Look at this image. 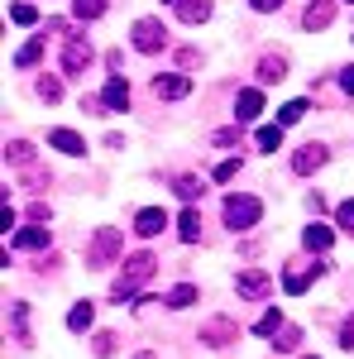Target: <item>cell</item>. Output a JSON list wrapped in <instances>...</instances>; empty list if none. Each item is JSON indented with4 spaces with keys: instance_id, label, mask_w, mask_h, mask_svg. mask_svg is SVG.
I'll use <instances>...</instances> for the list:
<instances>
[{
    "instance_id": "34",
    "label": "cell",
    "mask_w": 354,
    "mask_h": 359,
    "mask_svg": "<svg viewBox=\"0 0 354 359\" xmlns=\"http://www.w3.org/2000/svg\"><path fill=\"white\" fill-rule=\"evenodd\" d=\"M235 172H240V158H225V163H216V172H211V177H216V182H230Z\"/></svg>"
},
{
    "instance_id": "26",
    "label": "cell",
    "mask_w": 354,
    "mask_h": 359,
    "mask_svg": "<svg viewBox=\"0 0 354 359\" xmlns=\"http://www.w3.org/2000/svg\"><path fill=\"white\" fill-rule=\"evenodd\" d=\"M39 57H43V39H29L25 48H20V53H15V62H20V67H34V62H39Z\"/></svg>"
},
{
    "instance_id": "28",
    "label": "cell",
    "mask_w": 354,
    "mask_h": 359,
    "mask_svg": "<svg viewBox=\"0 0 354 359\" xmlns=\"http://www.w3.org/2000/svg\"><path fill=\"white\" fill-rule=\"evenodd\" d=\"M191 302H196V287H191V283H177V287L168 292V306H191Z\"/></svg>"
},
{
    "instance_id": "33",
    "label": "cell",
    "mask_w": 354,
    "mask_h": 359,
    "mask_svg": "<svg viewBox=\"0 0 354 359\" xmlns=\"http://www.w3.org/2000/svg\"><path fill=\"white\" fill-rule=\"evenodd\" d=\"M10 20H15V25H39V10H34V5H15Z\"/></svg>"
},
{
    "instance_id": "2",
    "label": "cell",
    "mask_w": 354,
    "mask_h": 359,
    "mask_svg": "<svg viewBox=\"0 0 354 359\" xmlns=\"http://www.w3.org/2000/svg\"><path fill=\"white\" fill-rule=\"evenodd\" d=\"M120 249H125V235L120 230H96V240L86 249V269H106L120 259Z\"/></svg>"
},
{
    "instance_id": "41",
    "label": "cell",
    "mask_w": 354,
    "mask_h": 359,
    "mask_svg": "<svg viewBox=\"0 0 354 359\" xmlns=\"http://www.w3.org/2000/svg\"><path fill=\"white\" fill-rule=\"evenodd\" d=\"M139 359H154V355H139Z\"/></svg>"
},
{
    "instance_id": "5",
    "label": "cell",
    "mask_w": 354,
    "mask_h": 359,
    "mask_svg": "<svg viewBox=\"0 0 354 359\" xmlns=\"http://www.w3.org/2000/svg\"><path fill=\"white\" fill-rule=\"evenodd\" d=\"M91 39H67V48H62V72L67 77H77V72H86L91 67Z\"/></svg>"
},
{
    "instance_id": "42",
    "label": "cell",
    "mask_w": 354,
    "mask_h": 359,
    "mask_svg": "<svg viewBox=\"0 0 354 359\" xmlns=\"http://www.w3.org/2000/svg\"><path fill=\"white\" fill-rule=\"evenodd\" d=\"M306 359H316V355H306Z\"/></svg>"
},
{
    "instance_id": "1",
    "label": "cell",
    "mask_w": 354,
    "mask_h": 359,
    "mask_svg": "<svg viewBox=\"0 0 354 359\" xmlns=\"http://www.w3.org/2000/svg\"><path fill=\"white\" fill-rule=\"evenodd\" d=\"M154 269H158L154 254H130V259H125V273L115 278V287H110V297H115V302H130V297L139 292V283H149Z\"/></svg>"
},
{
    "instance_id": "32",
    "label": "cell",
    "mask_w": 354,
    "mask_h": 359,
    "mask_svg": "<svg viewBox=\"0 0 354 359\" xmlns=\"http://www.w3.org/2000/svg\"><path fill=\"white\" fill-rule=\"evenodd\" d=\"M39 96H43V101H62V82H57V77H43V82H39Z\"/></svg>"
},
{
    "instance_id": "40",
    "label": "cell",
    "mask_w": 354,
    "mask_h": 359,
    "mask_svg": "<svg viewBox=\"0 0 354 359\" xmlns=\"http://www.w3.org/2000/svg\"><path fill=\"white\" fill-rule=\"evenodd\" d=\"M340 86H345V91L354 96V67H345V72H340Z\"/></svg>"
},
{
    "instance_id": "15",
    "label": "cell",
    "mask_w": 354,
    "mask_h": 359,
    "mask_svg": "<svg viewBox=\"0 0 354 359\" xmlns=\"http://www.w3.org/2000/svg\"><path fill=\"white\" fill-rule=\"evenodd\" d=\"M177 20L182 25H206L211 20V0H177Z\"/></svg>"
},
{
    "instance_id": "24",
    "label": "cell",
    "mask_w": 354,
    "mask_h": 359,
    "mask_svg": "<svg viewBox=\"0 0 354 359\" xmlns=\"http://www.w3.org/2000/svg\"><path fill=\"white\" fill-rule=\"evenodd\" d=\"M278 331H282V311H278V306H268V311L254 321V335H278Z\"/></svg>"
},
{
    "instance_id": "20",
    "label": "cell",
    "mask_w": 354,
    "mask_h": 359,
    "mask_svg": "<svg viewBox=\"0 0 354 359\" xmlns=\"http://www.w3.org/2000/svg\"><path fill=\"white\" fill-rule=\"evenodd\" d=\"M5 163H15V168H29V163H34V144H25V139H15V144H5Z\"/></svg>"
},
{
    "instance_id": "11",
    "label": "cell",
    "mask_w": 354,
    "mask_h": 359,
    "mask_svg": "<svg viewBox=\"0 0 354 359\" xmlns=\"http://www.w3.org/2000/svg\"><path fill=\"white\" fill-rule=\"evenodd\" d=\"M259 111H264V91H259V86H245V91L235 96V120L245 125V120H254Z\"/></svg>"
},
{
    "instance_id": "12",
    "label": "cell",
    "mask_w": 354,
    "mask_h": 359,
    "mask_svg": "<svg viewBox=\"0 0 354 359\" xmlns=\"http://www.w3.org/2000/svg\"><path fill=\"white\" fill-rule=\"evenodd\" d=\"M48 144H53L57 154H72V158L86 154V139L77 135V130H48Z\"/></svg>"
},
{
    "instance_id": "17",
    "label": "cell",
    "mask_w": 354,
    "mask_h": 359,
    "mask_svg": "<svg viewBox=\"0 0 354 359\" xmlns=\"http://www.w3.org/2000/svg\"><path fill=\"white\" fill-rule=\"evenodd\" d=\"M316 273H326V264H316V269H292V273L282 278V287L297 297V292H306V287H311V278H316Z\"/></svg>"
},
{
    "instance_id": "35",
    "label": "cell",
    "mask_w": 354,
    "mask_h": 359,
    "mask_svg": "<svg viewBox=\"0 0 354 359\" xmlns=\"http://www.w3.org/2000/svg\"><path fill=\"white\" fill-rule=\"evenodd\" d=\"M335 221H340V230H354V201H345V206L335 211Z\"/></svg>"
},
{
    "instance_id": "10",
    "label": "cell",
    "mask_w": 354,
    "mask_h": 359,
    "mask_svg": "<svg viewBox=\"0 0 354 359\" xmlns=\"http://www.w3.org/2000/svg\"><path fill=\"white\" fill-rule=\"evenodd\" d=\"M321 163H326V144H301L297 154H292V172H301V177L316 172Z\"/></svg>"
},
{
    "instance_id": "19",
    "label": "cell",
    "mask_w": 354,
    "mask_h": 359,
    "mask_svg": "<svg viewBox=\"0 0 354 359\" xmlns=\"http://www.w3.org/2000/svg\"><path fill=\"white\" fill-rule=\"evenodd\" d=\"M282 77H287V57L278 53V57H264V62H259V82H282Z\"/></svg>"
},
{
    "instance_id": "21",
    "label": "cell",
    "mask_w": 354,
    "mask_h": 359,
    "mask_svg": "<svg viewBox=\"0 0 354 359\" xmlns=\"http://www.w3.org/2000/svg\"><path fill=\"white\" fill-rule=\"evenodd\" d=\"M91 321H96V306L91 302H77L72 311H67V331H86Z\"/></svg>"
},
{
    "instance_id": "14",
    "label": "cell",
    "mask_w": 354,
    "mask_h": 359,
    "mask_svg": "<svg viewBox=\"0 0 354 359\" xmlns=\"http://www.w3.org/2000/svg\"><path fill=\"white\" fill-rule=\"evenodd\" d=\"M330 240H335V230H326L321 221H311L306 230H301V245L311 249V254H326V249H330Z\"/></svg>"
},
{
    "instance_id": "31",
    "label": "cell",
    "mask_w": 354,
    "mask_h": 359,
    "mask_svg": "<svg viewBox=\"0 0 354 359\" xmlns=\"http://www.w3.org/2000/svg\"><path fill=\"white\" fill-rule=\"evenodd\" d=\"M91 350H96L101 359H110V355H115V335H110V331H101L96 340H91Z\"/></svg>"
},
{
    "instance_id": "8",
    "label": "cell",
    "mask_w": 354,
    "mask_h": 359,
    "mask_svg": "<svg viewBox=\"0 0 354 359\" xmlns=\"http://www.w3.org/2000/svg\"><path fill=\"white\" fill-rule=\"evenodd\" d=\"M191 91V77H182V72H163V77H154V96L158 101H182Z\"/></svg>"
},
{
    "instance_id": "37",
    "label": "cell",
    "mask_w": 354,
    "mask_h": 359,
    "mask_svg": "<svg viewBox=\"0 0 354 359\" xmlns=\"http://www.w3.org/2000/svg\"><path fill=\"white\" fill-rule=\"evenodd\" d=\"M216 144H220V149H230V144H240V130H216Z\"/></svg>"
},
{
    "instance_id": "4",
    "label": "cell",
    "mask_w": 354,
    "mask_h": 359,
    "mask_svg": "<svg viewBox=\"0 0 354 359\" xmlns=\"http://www.w3.org/2000/svg\"><path fill=\"white\" fill-rule=\"evenodd\" d=\"M130 39H135L139 53H158V48H168V29H163V20H139V25L130 29Z\"/></svg>"
},
{
    "instance_id": "25",
    "label": "cell",
    "mask_w": 354,
    "mask_h": 359,
    "mask_svg": "<svg viewBox=\"0 0 354 359\" xmlns=\"http://www.w3.org/2000/svg\"><path fill=\"white\" fill-rule=\"evenodd\" d=\"M72 15L77 20H101L106 15V0H72Z\"/></svg>"
},
{
    "instance_id": "27",
    "label": "cell",
    "mask_w": 354,
    "mask_h": 359,
    "mask_svg": "<svg viewBox=\"0 0 354 359\" xmlns=\"http://www.w3.org/2000/svg\"><path fill=\"white\" fill-rule=\"evenodd\" d=\"M172 187H177V196H182V201H196V196H201V182H196V177H187V172H182V177H172Z\"/></svg>"
},
{
    "instance_id": "6",
    "label": "cell",
    "mask_w": 354,
    "mask_h": 359,
    "mask_svg": "<svg viewBox=\"0 0 354 359\" xmlns=\"http://www.w3.org/2000/svg\"><path fill=\"white\" fill-rule=\"evenodd\" d=\"M235 287H240V297H249V302H259V297H268L273 278L264 273V269H245V273L235 278Z\"/></svg>"
},
{
    "instance_id": "30",
    "label": "cell",
    "mask_w": 354,
    "mask_h": 359,
    "mask_svg": "<svg viewBox=\"0 0 354 359\" xmlns=\"http://www.w3.org/2000/svg\"><path fill=\"white\" fill-rule=\"evenodd\" d=\"M297 345H301L297 326H282V331H278V350H297Z\"/></svg>"
},
{
    "instance_id": "43",
    "label": "cell",
    "mask_w": 354,
    "mask_h": 359,
    "mask_svg": "<svg viewBox=\"0 0 354 359\" xmlns=\"http://www.w3.org/2000/svg\"><path fill=\"white\" fill-rule=\"evenodd\" d=\"M350 5H354V0H350Z\"/></svg>"
},
{
    "instance_id": "7",
    "label": "cell",
    "mask_w": 354,
    "mask_h": 359,
    "mask_svg": "<svg viewBox=\"0 0 354 359\" xmlns=\"http://www.w3.org/2000/svg\"><path fill=\"white\" fill-rule=\"evenodd\" d=\"M235 340H240V326L225 321V316H211V321L201 326V345H235Z\"/></svg>"
},
{
    "instance_id": "3",
    "label": "cell",
    "mask_w": 354,
    "mask_h": 359,
    "mask_svg": "<svg viewBox=\"0 0 354 359\" xmlns=\"http://www.w3.org/2000/svg\"><path fill=\"white\" fill-rule=\"evenodd\" d=\"M259 216H264L259 196H230L225 201V225L230 230H249V225H259Z\"/></svg>"
},
{
    "instance_id": "18",
    "label": "cell",
    "mask_w": 354,
    "mask_h": 359,
    "mask_svg": "<svg viewBox=\"0 0 354 359\" xmlns=\"http://www.w3.org/2000/svg\"><path fill=\"white\" fill-rule=\"evenodd\" d=\"M15 245L20 249H48V230L43 225H25V230H15Z\"/></svg>"
},
{
    "instance_id": "13",
    "label": "cell",
    "mask_w": 354,
    "mask_h": 359,
    "mask_svg": "<svg viewBox=\"0 0 354 359\" xmlns=\"http://www.w3.org/2000/svg\"><path fill=\"white\" fill-rule=\"evenodd\" d=\"M101 101H106L110 111H130V82H125V77H110L106 91H101Z\"/></svg>"
},
{
    "instance_id": "16",
    "label": "cell",
    "mask_w": 354,
    "mask_h": 359,
    "mask_svg": "<svg viewBox=\"0 0 354 359\" xmlns=\"http://www.w3.org/2000/svg\"><path fill=\"white\" fill-rule=\"evenodd\" d=\"M330 20H335V5H330V0H311L306 15H301V25H306V29H326Z\"/></svg>"
},
{
    "instance_id": "36",
    "label": "cell",
    "mask_w": 354,
    "mask_h": 359,
    "mask_svg": "<svg viewBox=\"0 0 354 359\" xmlns=\"http://www.w3.org/2000/svg\"><path fill=\"white\" fill-rule=\"evenodd\" d=\"M15 331H20V340H29V311L25 306H15Z\"/></svg>"
},
{
    "instance_id": "39",
    "label": "cell",
    "mask_w": 354,
    "mask_h": 359,
    "mask_svg": "<svg viewBox=\"0 0 354 359\" xmlns=\"http://www.w3.org/2000/svg\"><path fill=\"white\" fill-rule=\"evenodd\" d=\"M249 5H254V10H264V15H268V10H282V0H249Z\"/></svg>"
},
{
    "instance_id": "23",
    "label": "cell",
    "mask_w": 354,
    "mask_h": 359,
    "mask_svg": "<svg viewBox=\"0 0 354 359\" xmlns=\"http://www.w3.org/2000/svg\"><path fill=\"white\" fill-rule=\"evenodd\" d=\"M177 235H182L187 245H191V240H201V216H196L191 206H187V211H182V216H177Z\"/></svg>"
},
{
    "instance_id": "22",
    "label": "cell",
    "mask_w": 354,
    "mask_h": 359,
    "mask_svg": "<svg viewBox=\"0 0 354 359\" xmlns=\"http://www.w3.org/2000/svg\"><path fill=\"white\" fill-rule=\"evenodd\" d=\"M254 144H259L264 154H278V149H282V125H264V130L254 135Z\"/></svg>"
},
{
    "instance_id": "29",
    "label": "cell",
    "mask_w": 354,
    "mask_h": 359,
    "mask_svg": "<svg viewBox=\"0 0 354 359\" xmlns=\"http://www.w3.org/2000/svg\"><path fill=\"white\" fill-rule=\"evenodd\" d=\"M301 115H306V101H287V106L278 111V125H297Z\"/></svg>"
},
{
    "instance_id": "9",
    "label": "cell",
    "mask_w": 354,
    "mask_h": 359,
    "mask_svg": "<svg viewBox=\"0 0 354 359\" xmlns=\"http://www.w3.org/2000/svg\"><path fill=\"white\" fill-rule=\"evenodd\" d=\"M168 230V211L163 206H144L135 216V235H144V240H154V235H163Z\"/></svg>"
},
{
    "instance_id": "38",
    "label": "cell",
    "mask_w": 354,
    "mask_h": 359,
    "mask_svg": "<svg viewBox=\"0 0 354 359\" xmlns=\"http://www.w3.org/2000/svg\"><path fill=\"white\" fill-rule=\"evenodd\" d=\"M340 345H345V350H354V316L340 326Z\"/></svg>"
}]
</instances>
